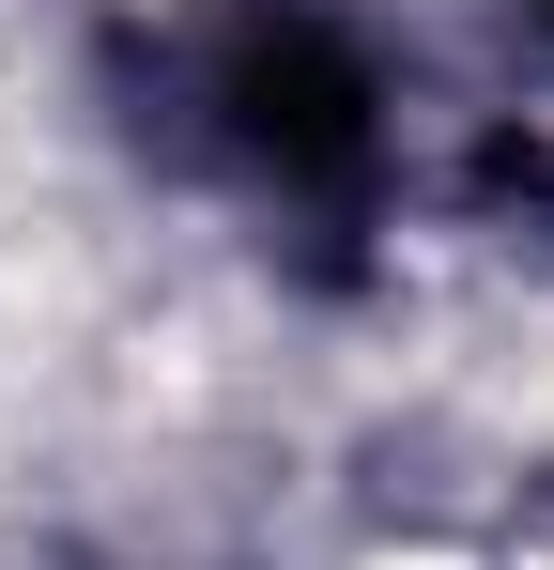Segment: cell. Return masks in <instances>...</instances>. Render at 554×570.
<instances>
[{"mask_svg": "<svg viewBox=\"0 0 554 570\" xmlns=\"http://www.w3.org/2000/svg\"><path fill=\"white\" fill-rule=\"evenodd\" d=\"M385 570H462V556H385Z\"/></svg>", "mask_w": 554, "mask_h": 570, "instance_id": "cell-1", "label": "cell"}]
</instances>
